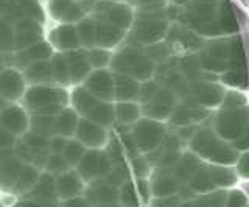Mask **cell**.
Masks as SVG:
<instances>
[{"label": "cell", "instance_id": "cell-1", "mask_svg": "<svg viewBox=\"0 0 249 207\" xmlns=\"http://www.w3.org/2000/svg\"><path fill=\"white\" fill-rule=\"evenodd\" d=\"M70 104V92L54 86H28L22 97V106L30 116H58Z\"/></svg>", "mask_w": 249, "mask_h": 207}, {"label": "cell", "instance_id": "cell-2", "mask_svg": "<svg viewBox=\"0 0 249 207\" xmlns=\"http://www.w3.org/2000/svg\"><path fill=\"white\" fill-rule=\"evenodd\" d=\"M189 151L196 155L202 162L215 165H233L238 151L231 143H226L212 129H199L189 142Z\"/></svg>", "mask_w": 249, "mask_h": 207}, {"label": "cell", "instance_id": "cell-3", "mask_svg": "<svg viewBox=\"0 0 249 207\" xmlns=\"http://www.w3.org/2000/svg\"><path fill=\"white\" fill-rule=\"evenodd\" d=\"M109 70L114 73L131 76L139 83H143L153 78L156 72V64L146 56L145 50L134 47V45H126V47H122L112 56Z\"/></svg>", "mask_w": 249, "mask_h": 207}, {"label": "cell", "instance_id": "cell-4", "mask_svg": "<svg viewBox=\"0 0 249 207\" xmlns=\"http://www.w3.org/2000/svg\"><path fill=\"white\" fill-rule=\"evenodd\" d=\"M14 156L18 157L22 164L33 165L44 172L47 159H49V139L41 137L33 133H27L22 137H19L14 145Z\"/></svg>", "mask_w": 249, "mask_h": 207}, {"label": "cell", "instance_id": "cell-5", "mask_svg": "<svg viewBox=\"0 0 249 207\" xmlns=\"http://www.w3.org/2000/svg\"><path fill=\"white\" fill-rule=\"evenodd\" d=\"M129 134L137 150L142 155H150L162 143L163 137L167 134V128L162 121L142 117L129 128Z\"/></svg>", "mask_w": 249, "mask_h": 207}, {"label": "cell", "instance_id": "cell-6", "mask_svg": "<svg viewBox=\"0 0 249 207\" xmlns=\"http://www.w3.org/2000/svg\"><path fill=\"white\" fill-rule=\"evenodd\" d=\"M92 17L95 20H103L117 28L128 32L132 22V11L128 5L122 2H109V0H98L92 11Z\"/></svg>", "mask_w": 249, "mask_h": 207}, {"label": "cell", "instance_id": "cell-7", "mask_svg": "<svg viewBox=\"0 0 249 207\" xmlns=\"http://www.w3.org/2000/svg\"><path fill=\"white\" fill-rule=\"evenodd\" d=\"M111 160L107 159L105 150H88L75 167V172L81 176L86 184H92L103 179L111 170Z\"/></svg>", "mask_w": 249, "mask_h": 207}, {"label": "cell", "instance_id": "cell-8", "mask_svg": "<svg viewBox=\"0 0 249 207\" xmlns=\"http://www.w3.org/2000/svg\"><path fill=\"white\" fill-rule=\"evenodd\" d=\"M178 106L176 94L171 89L165 86H159L158 92L153 95L150 102L142 104V116L146 119H151L156 121H165L171 117L175 108Z\"/></svg>", "mask_w": 249, "mask_h": 207}, {"label": "cell", "instance_id": "cell-9", "mask_svg": "<svg viewBox=\"0 0 249 207\" xmlns=\"http://www.w3.org/2000/svg\"><path fill=\"white\" fill-rule=\"evenodd\" d=\"M109 136H111L109 129L93 123L90 120L80 119L73 139L80 142L86 150H103L107 145Z\"/></svg>", "mask_w": 249, "mask_h": 207}, {"label": "cell", "instance_id": "cell-10", "mask_svg": "<svg viewBox=\"0 0 249 207\" xmlns=\"http://www.w3.org/2000/svg\"><path fill=\"white\" fill-rule=\"evenodd\" d=\"M132 36L136 41L142 45H153L158 44L167 33V22L160 19L142 16L132 22Z\"/></svg>", "mask_w": 249, "mask_h": 207}, {"label": "cell", "instance_id": "cell-11", "mask_svg": "<svg viewBox=\"0 0 249 207\" xmlns=\"http://www.w3.org/2000/svg\"><path fill=\"white\" fill-rule=\"evenodd\" d=\"M27 83L20 70L14 67H3L0 70V97L8 103H18L27 90Z\"/></svg>", "mask_w": 249, "mask_h": 207}, {"label": "cell", "instance_id": "cell-12", "mask_svg": "<svg viewBox=\"0 0 249 207\" xmlns=\"http://www.w3.org/2000/svg\"><path fill=\"white\" fill-rule=\"evenodd\" d=\"M81 86L101 102L114 103V73L109 69L92 70Z\"/></svg>", "mask_w": 249, "mask_h": 207}, {"label": "cell", "instance_id": "cell-13", "mask_svg": "<svg viewBox=\"0 0 249 207\" xmlns=\"http://www.w3.org/2000/svg\"><path fill=\"white\" fill-rule=\"evenodd\" d=\"M148 181H150L153 198L173 196L178 193L179 187H181V182L175 176L173 168L167 167H154Z\"/></svg>", "mask_w": 249, "mask_h": 207}, {"label": "cell", "instance_id": "cell-14", "mask_svg": "<svg viewBox=\"0 0 249 207\" xmlns=\"http://www.w3.org/2000/svg\"><path fill=\"white\" fill-rule=\"evenodd\" d=\"M0 126L10 131L13 136L19 139L28 133L30 128V114L25 108L18 103L8 104L5 109L0 111Z\"/></svg>", "mask_w": 249, "mask_h": 207}, {"label": "cell", "instance_id": "cell-15", "mask_svg": "<svg viewBox=\"0 0 249 207\" xmlns=\"http://www.w3.org/2000/svg\"><path fill=\"white\" fill-rule=\"evenodd\" d=\"M14 32V53L22 52L31 45L44 41V25L35 20L22 19L13 25Z\"/></svg>", "mask_w": 249, "mask_h": 207}, {"label": "cell", "instance_id": "cell-16", "mask_svg": "<svg viewBox=\"0 0 249 207\" xmlns=\"http://www.w3.org/2000/svg\"><path fill=\"white\" fill-rule=\"evenodd\" d=\"M25 199L37 203L41 207H59V198L56 195V186H54V176L42 172L36 186L23 196Z\"/></svg>", "mask_w": 249, "mask_h": 207}, {"label": "cell", "instance_id": "cell-17", "mask_svg": "<svg viewBox=\"0 0 249 207\" xmlns=\"http://www.w3.org/2000/svg\"><path fill=\"white\" fill-rule=\"evenodd\" d=\"M49 14L53 20L58 24H72L75 25L83 17H86V13L83 11L80 2L76 0H49Z\"/></svg>", "mask_w": 249, "mask_h": 207}, {"label": "cell", "instance_id": "cell-18", "mask_svg": "<svg viewBox=\"0 0 249 207\" xmlns=\"http://www.w3.org/2000/svg\"><path fill=\"white\" fill-rule=\"evenodd\" d=\"M23 164L14 156V151L3 150L0 151V191L11 193L16 181L22 172Z\"/></svg>", "mask_w": 249, "mask_h": 207}, {"label": "cell", "instance_id": "cell-19", "mask_svg": "<svg viewBox=\"0 0 249 207\" xmlns=\"http://www.w3.org/2000/svg\"><path fill=\"white\" fill-rule=\"evenodd\" d=\"M62 55H64L66 59L72 86H81L92 72L90 64L88 61V52L83 49H76L62 53Z\"/></svg>", "mask_w": 249, "mask_h": 207}, {"label": "cell", "instance_id": "cell-20", "mask_svg": "<svg viewBox=\"0 0 249 207\" xmlns=\"http://www.w3.org/2000/svg\"><path fill=\"white\" fill-rule=\"evenodd\" d=\"M52 45V49L58 53H66L70 50L81 49L80 41H78L75 25L72 24H58L54 28L50 30L49 39H47Z\"/></svg>", "mask_w": 249, "mask_h": 207}, {"label": "cell", "instance_id": "cell-21", "mask_svg": "<svg viewBox=\"0 0 249 207\" xmlns=\"http://www.w3.org/2000/svg\"><path fill=\"white\" fill-rule=\"evenodd\" d=\"M54 186H56V195L59 201H66V199L70 198L81 196L88 184L81 179V176L75 172V168H72V170L56 176L54 178Z\"/></svg>", "mask_w": 249, "mask_h": 207}, {"label": "cell", "instance_id": "cell-22", "mask_svg": "<svg viewBox=\"0 0 249 207\" xmlns=\"http://www.w3.org/2000/svg\"><path fill=\"white\" fill-rule=\"evenodd\" d=\"M54 50L52 49V45L47 42L45 39L37 42L31 47L22 50V52H16L14 53V69L18 70H23L27 66L37 63V61H45V59H50L53 56Z\"/></svg>", "mask_w": 249, "mask_h": 207}, {"label": "cell", "instance_id": "cell-23", "mask_svg": "<svg viewBox=\"0 0 249 207\" xmlns=\"http://www.w3.org/2000/svg\"><path fill=\"white\" fill-rule=\"evenodd\" d=\"M20 72L27 86H50V84H54L50 59L37 61V63L27 66Z\"/></svg>", "mask_w": 249, "mask_h": 207}, {"label": "cell", "instance_id": "cell-24", "mask_svg": "<svg viewBox=\"0 0 249 207\" xmlns=\"http://www.w3.org/2000/svg\"><path fill=\"white\" fill-rule=\"evenodd\" d=\"M101 100L90 95L83 86H73L70 92V108H72L80 119H88L89 114L97 108Z\"/></svg>", "mask_w": 249, "mask_h": 207}, {"label": "cell", "instance_id": "cell-25", "mask_svg": "<svg viewBox=\"0 0 249 207\" xmlns=\"http://www.w3.org/2000/svg\"><path fill=\"white\" fill-rule=\"evenodd\" d=\"M139 89L140 83L137 80L114 73V102H137Z\"/></svg>", "mask_w": 249, "mask_h": 207}, {"label": "cell", "instance_id": "cell-26", "mask_svg": "<svg viewBox=\"0 0 249 207\" xmlns=\"http://www.w3.org/2000/svg\"><path fill=\"white\" fill-rule=\"evenodd\" d=\"M126 32L117 28L107 22L97 20V47L112 50L123 42Z\"/></svg>", "mask_w": 249, "mask_h": 207}, {"label": "cell", "instance_id": "cell-27", "mask_svg": "<svg viewBox=\"0 0 249 207\" xmlns=\"http://www.w3.org/2000/svg\"><path fill=\"white\" fill-rule=\"evenodd\" d=\"M115 125L131 128L139 119H142V108L137 102H114Z\"/></svg>", "mask_w": 249, "mask_h": 207}, {"label": "cell", "instance_id": "cell-28", "mask_svg": "<svg viewBox=\"0 0 249 207\" xmlns=\"http://www.w3.org/2000/svg\"><path fill=\"white\" fill-rule=\"evenodd\" d=\"M201 164L202 160L196 155H193L192 151H182L181 157L178 159V162L173 167V173L179 182L187 184L192 179V176L196 173Z\"/></svg>", "mask_w": 249, "mask_h": 207}, {"label": "cell", "instance_id": "cell-29", "mask_svg": "<svg viewBox=\"0 0 249 207\" xmlns=\"http://www.w3.org/2000/svg\"><path fill=\"white\" fill-rule=\"evenodd\" d=\"M78 121H80V116L70 106H67L58 116H54V134L66 137V139H72L75 136Z\"/></svg>", "mask_w": 249, "mask_h": 207}, {"label": "cell", "instance_id": "cell-30", "mask_svg": "<svg viewBox=\"0 0 249 207\" xmlns=\"http://www.w3.org/2000/svg\"><path fill=\"white\" fill-rule=\"evenodd\" d=\"M76 36L83 50H90L97 47V20L92 16H86L75 24Z\"/></svg>", "mask_w": 249, "mask_h": 207}, {"label": "cell", "instance_id": "cell-31", "mask_svg": "<svg viewBox=\"0 0 249 207\" xmlns=\"http://www.w3.org/2000/svg\"><path fill=\"white\" fill-rule=\"evenodd\" d=\"M41 170L33 165H25L23 164L22 167V172L19 174L18 181H16L14 187L11 190L10 195H14V196H19V198H23L28 191L36 186V182L39 179V176H41Z\"/></svg>", "mask_w": 249, "mask_h": 207}, {"label": "cell", "instance_id": "cell-32", "mask_svg": "<svg viewBox=\"0 0 249 207\" xmlns=\"http://www.w3.org/2000/svg\"><path fill=\"white\" fill-rule=\"evenodd\" d=\"M209 172L212 176V181L216 189L229 190L237 186L238 176L235 173V168L231 165H215L209 164Z\"/></svg>", "mask_w": 249, "mask_h": 207}, {"label": "cell", "instance_id": "cell-33", "mask_svg": "<svg viewBox=\"0 0 249 207\" xmlns=\"http://www.w3.org/2000/svg\"><path fill=\"white\" fill-rule=\"evenodd\" d=\"M50 63H52L54 86H59V87H64V89H67L69 86H72V83H70V75H69V70H67V64H66L64 55H62V53L54 52L53 56L50 58Z\"/></svg>", "mask_w": 249, "mask_h": 207}, {"label": "cell", "instance_id": "cell-34", "mask_svg": "<svg viewBox=\"0 0 249 207\" xmlns=\"http://www.w3.org/2000/svg\"><path fill=\"white\" fill-rule=\"evenodd\" d=\"M30 133L37 134L45 139L54 136V117L52 116H30Z\"/></svg>", "mask_w": 249, "mask_h": 207}, {"label": "cell", "instance_id": "cell-35", "mask_svg": "<svg viewBox=\"0 0 249 207\" xmlns=\"http://www.w3.org/2000/svg\"><path fill=\"white\" fill-rule=\"evenodd\" d=\"M16 3H18L23 19L35 20V22H37V24L44 25V22H45V11L42 10V6H41V3H39V0H16Z\"/></svg>", "mask_w": 249, "mask_h": 207}, {"label": "cell", "instance_id": "cell-36", "mask_svg": "<svg viewBox=\"0 0 249 207\" xmlns=\"http://www.w3.org/2000/svg\"><path fill=\"white\" fill-rule=\"evenodd\" d=\"M86 52H88V61H89L92 70H105V69L111 67V61L114 56L112 50L93 47V49L86 50Z\"/></svg>", "mask_w": 249, "mask_h": 207}, {"label": "cell", "instance_id": "cell-37", "mask_svg": "<svg viewBox=\"0 0 249 207\" xmlns=\"http://www.w3.org/2000/svg\"><path fill=\"white\" fill-rule=\"evenodd\" d=\"M132 179V174H131V170H129V165L128 162H122V164H117V165H112L109 173L103 178L105 182L111 184V186L120 189L124 182H128Z\"/></svg>", "mask_w": 249, "mask_h": 207}, {"label": "cell", "instance_id": "cell-38", "mask_svg": "<svg viewBox=\"0 0 249 207\" xmlns=\"http://www.w3.org/2000/svg\"><path fill=\"white\" fill-rule=\"evenodd\" d=\"M119 204L120 207H143L136 190L134 179L124 182L119 189Z\"/></svg>", "mask_w": 249, "mask_h": 207}, {"label": "cell", "instance_id": "cell-39", "mask_svg": "<svg viewBox=\"0 0 249 207\" xmlns=\"http://www.w3.org/2000/svg\"><path fill=\"white\" fill-rule=\"evenodd\" d=\"M129 170L132 174V179H142V178H150L153 172V165L150 164L146 155H137L128 160Z\"/></svg>", "mask_w": 249, "mask_h": 207}, {"label": "cell", "instance_id": "cell-40", "mask_svg": "<svg viewBox=\"0 0 249 207\" xmlns=\"http://www.w3.org/2000/svg\"><path fill=\"white\" fill-rule=\"evenodd\" d=\"M107 159L111 160L112 165H117V164H122V162H128V157H126V153L123 150V145L120 142V139L117 136H109V140H107V145L103 148Z\"/></svg>", "mask_w": 249, "mask_h": 207}, {"label": "cell", "instance_id": "cell-41", "mask_svg": "<svg viewBox=\"0 0 249 207\" xmlns=\"http://www.w3.org/2000/svg\"><path fill=\"white\" fill-rule=\"evenodd\" d=\"M226 193H228V190L216 189L209 191V193L198 195L195 198V203H196L198 207H224Z\"/></svg>", "mask_w": 249, "mask_h": 207}, {"label": "cell", "instance_id": "cell-42", "mask_svg": "<svg viewBox=\"0 0 249 207\" xmlns=\"http://www.w3.org/2000/svg\"><path fill=\"white\" fill-rule=\"evenodd\" d=\"M86 151H88V150H86L76 139H73V137H72V139L67 140V145L64 148V153H62V156H64V159L67 160L70 167L75 168L78 165V162L81 160V157L84 156Z\"/></svg>", "mask_w": 249, "mask_h": 207}, {"label": "cell", "instance_id": "cell-43", "mask_svg": "<svg viewBox=\"0 0 249 207\" xmlns=\"http://www.w3.org/2000/svg\"><path fill=\"white\" fill-rule=\"evenodd\" d=\"M0 52L14 53V32L8 20L0 17Z\"/></svg>", "mask_w": 249, "mask_h": 207}, {"label": "cell", "instance_id": "cell-44", "mask_svg": "<svg viewBox=\"0 0 249 207\" xmlns=\"http://www.w3.org/2000/svg\"><path fill=\"white\" fill-rule=\"evenodd\" d=\"M69 170H72V167L69 165V162L64 159L62 155H50L49 159H47V164H45V168L44 172L49 173L52 176H59L62 173H66Z\"/></svg>", "mask_w": 249, "mask_h": 207}, {"label": "cell", "instance_id": "cell-45", "mask_svg": "<svg viewBox=\"0 0 249 207\" xmlns=\"http://www.w3.org/2000/svg\"><path fill=\"white\" fill-rule=\"evenodd\" d=\"M248 206H249V198L243 189L232 187L228 190L224 207H248Z\"/></svg>", "mask_w": 249, "mask_h": 207}, {"label": "cell", "instance_id": "cell-46", "mask_svg": "<svg viewBox=\"0 0 249 207\" xmlns=\"http://www.w3.org/2000/svg\"><path fill=\"white\" fill-rule=\"evenodd\" d=\"M134 184H136V190L139 193L140 201H142V206L148 207L151 203V199H153L150 181H148V178H142V179H134Z\"/></svg>", "mask_w": 249, "mask_h": 207}, {"label": "cell", "instance_id": "cell-47", "mask_svg": "<svg viewBox=\"0 0 249 207\" xmlns=\"http://www.w3.org/2000/svg\"><path fill=\"white\" fill-rule=\"evenodd\" d=\"M235 173L238 176V179H243V181H249V150L243 151L241 155H238L235 164Z\"/></svg>", "mask_w": 249, "mask_h": 207}, {"label": "cell", "instance_id": "cell-48", "mask_svg": "<svg viewBox=\"0 0 249 207\" xmlns=\"http://www.w3.org/2000/svg\"><path fill=\"white\" fill-rule=\"evenodd\" d=\"M67 140L69 139H66V137H62V136H56V134L52 136L49 139V153L50 155H62L67 145Z\"/></svg>", "mask_w": 249, "mask_h": 207}, {"label": "cell", "instance_id": "cell-49", "mask_svg": "<svg viewBox=\"0 0 249 207\" xmlns=\"http://www.w3.org/2000/svg\"><path fill=\"white\" fill-rule=\"evenodd\" d=\"M16 142H18V137L13 136L10 131H6L5 128L0 126V151L14 148Z\"/></svg>", "mask_w": 249, "mask_h": 207}, {"label": "cell", "instance_id": "cell-50", "mask_svg": "<svg viewBox=\"0 0 249 207\" xmlns=\"http://www.w3.org/2000/svg\"><path fill=\"white\" fill-rule=\"evenodd\" d=\"M176 195L179 196L181 201H192V199H195V198L198 196L196 193H195V190L189 186V184H181V187H179Z\"/></svg>", "mask_w": 249, "mask_h": 207}, {"label": "cell", "instance_id": "cell-51", "mask_svg": "<svg viewBox=\"0 0 249 207\" xmlns=\"http://www.w3.org/2000/svg\"><path fill=\"white\" fill-rule=\"evenodd\" d=\"M59 207H90V204L86 201L84 196H75L66 199V201H61Z\"/></svg>", "mask_w": 249, "mask_h": 207}, {"label": "cell", "instance_id": "cell-52", "mask_svg": "<svg viewBox=\"0 0 249 207\" xmlns=\"http://www.w3.org/2000/svg\"><path fill=\"white\" fill-rule=\"evenodd\" d=\"M13 206L14 207H41L37 203L31 201V199H25V198H20L19 201H16Z\"/></svg>", "mask_w": 249, "mask_h": 207}, {"label": "cell", "instance_id": "cell-53", "mask_svg": "<svg viewBox=\"0 0 249 207\" xmlns=\"http://www.w3.org/2000/svg\"><path fill=\"white\" fill-rule=\"evenodd\" d=\"M179 207H198V206L195 203V199H192V201H181Z\"/></svg>", "mask_w": 249, "mask_h": 207}, {"label": "cell", "instance_id": "cell-54", "mask_svg": "<svg viewBox=\"0 0 249 207\" xmlns=\"http://www.w3.org/2000/svg\"><path fill=\"white\" fill-rule=\"evenodd\" d=\"M95 207H120L119 203H114V204H97Z\"/></svg>", "mask_w": 249, "mask_h": 207}, {"label": "cell", "instance_id": "cell-55", "mask_svg": "<svg viewBox=\"0 0 249 207\" xmlns=\"http://www.w3.org/2000/svg\"><path fill=\"white\" fill-rule=\"evenodd\" d=\"M153 2H156V0H139V3H140V5H150V3H153Z\"/></svg>", "mask_w": 249, "mask_h": 207}, {"label": "cell", "instance_id": "cell-56", "mask_svg": "<svg viewBox=\"0 0 249 207\" xmlns=\"http://www.w3.org/2000/svg\"><path fill=\"white\" fill-rule=\"evenodd\" d=\"M5 3H6V0H0V14H2V10H3Z\"/></svg>", "mask_w": 249, "mask_h": 207}, {"label": "cell", "instance_id": "cell-57", "mask_svg": "<svg viewBox=\"0 0 249 207\" xmlns=\"http://www.w3.org/2000/svg\"><path fill=\"white\" fill-rule=\"evenodd\" d=\"M3 61H5V58H3V53L0 52V66H3Z\"/></svg>", "mask_w": 249, "mask_h": 207}, {"label": "cell", "instance_id": "cell-58", "mask_svg": "<svg viewBox=\"0 0 249 207\" xmlns=\"http://www.w3.org/2000/svg\"><path fill=\"white\" fill-rule=\"evenodd\" d=\"M109 2H120V0H109Z\"/></svg>", "mask_w": 249, "mask_h": 207}, {"label": "cell", "instance_id": "cell-59", "mask_svg": "<svg viewBox=\"0 0 249 207\" xmlns=\"http://www.w3.org/2000/svg\"><path fill=\"white\" fill-rule=\"evenodd\" d=\"M0 207H5V206H3V204H2V203H0Z\"/></svg>", "mask_w": 249, "mask_h": 207}, {"label": "cell", "instance_id": "cell-60", "mask_svg": "<svg viewBox=\"0 0 249 207\" xmlns=\"http://www.w3.org/2000/svg\"><path fill=\"white\" fill-rule=\"evenodd\" d=\"M76 2H83V0H76Z\"/></svg>", "mask_w": 249, "mask_h": 207}, {"label": "cell", "instance_id": "cell-61", "mask_svg": "<svg viewBox=\"0 0 249 207\" xmlns=\"http://www.w3.org/2000/svg\"><path fill=\"white\" fill-rule=\"evenodd\" d=\"M2 69H3V67H2V66H0V70H2Z\"/></svg>", "mask_w": 249, "mask_h": 207}, {"label": "cell", "instance_id": "cell-62", "mask_svg": "<svg viewBox=\"0 0 249 207\" xmlns=\"http://www.w3.org/2000/svg\"><path fill=\"white\" fill-rule=\"evenodd\" d=\"M8 207H14V206H8Z\"/></svg>", "mask_w": 249, "mask_h": 207}, {"label": "cell", "instance_id": "cell-63", "mask_svg": "<svg viewBox=\"0 0 249 207\" xmlns=\"http://www.w3.org/2000/svg\"><path fill=\"white\" fill-rule=\"evenodd\" d=\"M248 207H249V206H248Z\"/></svg>", "mask_w": 249, "mask_h": 207}]
</instances>
